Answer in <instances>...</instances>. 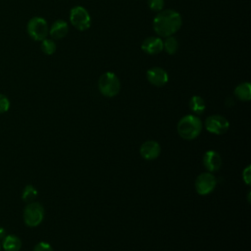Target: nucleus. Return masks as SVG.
I'll return each mask as SVG.
<instances>
[{"mask_svg":"<svg viewBox=\"0 0 251 251\" xmlns=\"http://www.w3.org/2000/svg\"><path fill=\"white\" fill-rule=\"evenodd\" d=\"M68 31H69L68 24L63 20H57L52 24L49 29V34L53 39H61L67 35Z\"/></svg>","mask_w":251,"mask_h":251,"instance_id":"nucleus-13","label":"nucleus"},{"mask_svg":"<svg viewBox=\"0 0 251 251\" xmlns=\"http://www.w3.org/2000/svg\"><path fill=\"white\" fill-rule=\"evenodd\" d=\"M26 30L28 35L36 41H41L45 39L49 33L47 22L41 17L31 18L27 23Z\"/></svg>","mask_w":251,"mask_h":251,"instance_id":"nucleus-4","label":"nucleus"},{"mask_svg":"<svg viewBox=\"0 0 251 251\" xmlns=\"http://www.w3.org/2000/svg\"><path fill=\"white\" fill-rule=\"evenodd\" d=\"M163 46H164V48L163 49H165L166 51H167V53H169V54H175L176 51H177V49H178V42H177V40H176V37H174V36H168L167 37V39L165 40V42H163Z\"/></svg>","mask_w":251,"mask_h":251,"instance_id":"nucleus-17","label":"nucleus"},{"mask_svg":"<svg viewBox=\"0 0 251 251\" xmlns=\"http://www.w3.org/2000/svg\"><path fill=\"white\" fill-rule=\"evenodd\" d=\"M4 235H5V229L0 227V238H3Z\"/></svg>","mask_w":251,"mask_h":251,"instance_id":"nucleus-24","label":"nucleus"},{"mask_svg":"<svg viewBox=\"0 0 251 251\" xmlns=\"http://www.w3.org/2000/svg\"><path fill=\"white\" fill-rule=\"evenodd\" d=\"M44 218V209L38 202L29 203L24 210V221L28 226H37Z\"/></svg>","mask_w":251,"mask_h":251,"instance_id":"nucleus-6","label":"nucleus"},{"mask_svg":"<svg viewBox=\"0 0 251 251\" xmlns=\"http://www.w3.org/2000/svg\"><path fill=\"white\" fill-rule=\"evenodd\" d=\"M163 42L164 41L160 37L150 36L144 39V41L141 44V49L149 55H155L163 50Z\"/></svg>","mask_w":251,"mask_h":251,"instance_id":"nucleus-11","label":"nucleus"},{"mask_svg":"<svg viewBox=\"0 0 251 251\" xmlns=\"http://www.w3.org/2000/svg\"><path fill=\"white\" fill-rule=\"evenodd\" d=\"M234 95L242 101H249L251 99V85L249 82H242L234 89Z\"/></svg>","mask_w":251,"mask_h":251,"instance_id":"nucleus-15","label":"nucleus"},{"mask_svg":"<svg viewBox=\"0 0 251 251\" xmlns=\"http://www.w3.org/2000/svg\"><path fill=\"white\" fill-rule=\"evenodd\" d=\"M205 127L209 132L215 134H223L227 131L229 127L228 121L220 115H213L206 119Z\"/></svg>","mask_w":251,"mask_h":251,"instance_id":"nucleus-7","label":"nucleus"},{"mask_svg":"<svg viewBox=\"0 0 251 251\" xmlns=\"http://www.w3.org/2000/svg\"><path fill=\"white\" fill-rule=\"evenodd\" d=\"M217 180L215 176L210 173H203L198 176L195 181V188L198 194L207 195L216 187Z\"/></svg>","mask_w":251,"mask_h":251,"instance_id":"nucleus-8","label":"nucleus"},{"mask_svg":"<svg viewBox=\"0 0 251 251\" xmlns=\"http://www.w3.org/2000/svg\"><path fill=\"white\" fill-rule=\"evenodd\" d=\"M201 130L202 122L196 116L186 115L178 121L177 132L183 139H194L200 134Z\"/></svg>","mask_w":251,"mask_h":251,"instance_id":"nucleus-2","label":"nucleus"},{"mask_svg":"<svg viewBox=\"0 0 251 251\" xmlns=\"http://www.w3.org/2000/svg\"><path fill=\"white\" fill-rule=\"evenodd\" d=\"M203 164L209 172H216L222 164L221 156L216 151L209 150L203 156Z\"/></svg>","mask_w":251,"mask_h":251,"instance_id":"nucleus-12","label":"nucleus"},{"mask_svg":"<svg viewBox=\"0 0 251 251\" xmlns=\"http://www.w3.org/2000/svg\"><path fill=\"white\" fill-rule=\"evenodd\" d=\"M149 8L154 12H160L164 8V0H148Z\"/></svg>","mask_w":251,"mask_h":251,"instance_id":"nucleus-20","label":"nucleus"},{"mask_svg":"<svg viewBox=\"0 0 251 251\" xmlns=\"http://www.w3.org/2000/svg\"><path fill=\"white\" fill-rule=\"evenodd\" d=\"M70 21L71 24L80 31L88 29L91 25L89 13L82 6H75L71 10Z\"/></svg>","mask_w":251,"mask_h":251,"instance_id":"nucleus-5","label":"nucleus"},{"mask_svg":"<svg viewBox=\"0 0 251 251\" xmlns=\"http://www.w3.org/2000/svg\"><path fill=\"white\" fill-rule=\"evenodd\" d=\"M37 196V190L35 187H33L32 185L28 184L26 185L24 190H23V194H22V199L25 202L31 201L33 200L35 197Z\"/></svg>","mask_w":251,"mask_h":251,"instance_id":"nucleus-19","label":"nucleus"},{"mask_svg":"<svg viewBox=\"0 0 251 251\" xmlns=\"http://www.w3.org/2000/svg\"><path fill=\"white\" fill-rule=\"evenodd\" d=\"M33 251H53V249L49 243L42 241L34 246Z\"/></svg>","mask_w":251,"mask_h":251,"instance_id":"nucleus-22","label":"nucleus"},{"mask_svg":"<svg viewBox=\"0 0 251 251\" xmlns=\"http://www.w3.org/2000/svg\"><path fill=\"white\" fill-rule=\"evenodd\" d=\"M40 48H41L42 52L45 53L46 55H52L56 51V43L53 39L45 38V39L41 40Z\"/></svg>","mask_w":251,"mask_h":251,"instance_id":"nucleus-18","label":"nucleus"},{"mask_svg":"<svg viewBox=\"0 0 251 251\" xmlns=\"http://www.w3.org/2000/svg\"><path fill=\"white\" fill-rule=\"evenodd\" d=\"M243 179L247 184L250 183V167L249 166L243 171Z\"/></svg>","mask_w":251,"mask_h":251,"instance_id":"nucleus-23","label":"nucleus"},{"mask_svg":"<svg viewBox=\"0 0 251 251\" xmlns=\"http://www.w3.org/2000/svg\"><path fill=\"white\" fill-rule=\"evenodd\" d=\"M181 17L174 10H162L153 20V28L160 36H171L181 26Z\"/></svg>","mask_w":251,"mask_h":251,"instance_id":"nucleus-1","label":"nucleus"},{"mask_svg":"<svg viewBox=\"0 0 251 251\" xmlns=\"http://www.w3.org/2000/svg\"><path fill=\"white\" fill-rule=\"evenodd\" d=\"M0 250H1V245H0Z\"/></svg>","mask_w":251,"mask_h":251,"instance_id":"nucleus-25","label":"nucleus"},{"mask_svg":"<svg viewBox=\"0 0 251 251\" xmlns=\"http://www.w3.org/2000/svg\"><path fill=\"white\" fill-rule=\"evenodd\" d=\"M2 247L5 251H19L22 247V241L18 236L9 234L4 237Z\"/></svg>","mask_w":251,"mask_h":251,"instance_id":"nucleus-14","label":"nucleus"},{"mask_svg":"<svg viewBox=\"0 0 251 251\" xmlns=\"http://www.w3.org/2000/svg\"><path fill=\"white\" fill-rule=\"evenodd\" d=\"M9 108H10L9 99L5 95L0 94V114L7 112L9 110Z\"/></svg>","mask_w":251,"mask_h":251,"instance_id":"nucleus-21","label":"nucleus"},{"mask_svg":"<svg viewBox=\"0 0 251 251\" xmlns=\"http://www.w3.org/2000/svg\"><path fill=\"white\" fill-rule=\"evenodd\" d=\"M139 152L141 157L145 160H154L160 155L161 147L157 141L148 140L141 145Z\"/></svg>","mask_w":251,"mask_h":251,"instance_id":"nucleus-10","label":"nucleus"},{"mask_svg":"<svg viewBox=\"0 0 251 251\" xmlns=\"http://www.w3.org/2000/svg\"><path fill=\"white\" fill-rule=\"evenodd\" d=\"M189 108L196 114H202L205 110V102L203 98L198 95L192 96L189 101Z\"/></svg>","mask_w":251,"mask_h":251,"instance_id":"nucleus-16","label":"nucleus"},{"mask_svg":"<svg viewBox=\"0 0 251 251\" xmlns=\"http://www.w3.org/2000/svg\"><path fill=\"white\" fill-rule=\"evenodd\" d=\"M146 77L147 80L155 86H163L169 80L168 73L160 67H154L149 69L146 73Z\"/></svg>","mask_w":251,"mask_h":251,"instance_id":"nucleus-9","label":"nucleus"},{"mask_svg":"<svg viewBox=\"0 0 251 251\" xmlns=\"http://www.w3.org/2000/svg\"><path fill=\"white\" fill-rule=\"evenodd\" d=\"M98 88L102 95L106 97H114L119 93L121 83L115 74L111 72H106L99 78Z\"/></svg>","mask_w":251,"mask_h":251,"instance_id":"nucleus-3","label":"nucleus"}]
</instances>
